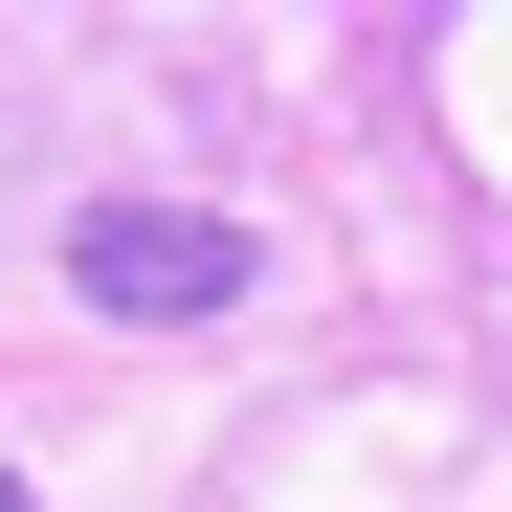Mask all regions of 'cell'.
<instances>
[{
    "instance_id": "obj_2",
    "label": "cell",
    "mask_w": 512,
    "mask_h": 512,
    "mask_svg": "<svg viewBox=\"0 0 512 512\" xmlns=\"http://www.w3.org/2000/svg\"><path fill=\"white\" fill-rule=\"evenodd\" d=\"M0 512H23V468H0Z\"/></svg>"
},
{
    "instance_id": "obj_1",
    "label": "cell",
    "mask_w": 512,
    "mask_h": 512,
    "mask_svg": "<svg viewBox=\"0 0 512 512\" xmlns=\"http://www.w3.org/2000/svg\"><path fill=\"white\" fill-rule=\"evenodd\" d=\"M67 290H90V312H134V334L245 312V223H201V201H90V223H67Z\"/></svg>"
}]
</instances>
